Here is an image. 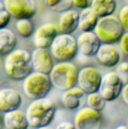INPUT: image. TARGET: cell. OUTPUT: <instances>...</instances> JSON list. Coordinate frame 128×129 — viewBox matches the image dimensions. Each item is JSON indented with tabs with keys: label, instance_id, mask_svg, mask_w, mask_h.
Returning <instances> with one entry per match:
<instances>
[{
	"label": "cell",
	"instance_id": "cell-22",
	"mask_svg": "<svg viewBox=\"0 0 128 129\" xmlns=\"http://www.w3.org/2000/svg\"><path fill=\"white\" fill-rule=\"evenodd\" d=\"M16 27L18 34L24 38L31 37L35 31L34 23L29 19L17 20Z\"/></svg>",
	"mask_w": 128,
	"mask_h": 129
},
{
	"label": "cell",
	"instance_id": "cell-29",
	"mask_svg": "<svg viewBox=\"0 0 128 129\" xmlns=\"http://www.w3.org/2000/svg\"><path fill=\"white\" fill-rule=\"evenodd\" d=\"M56 129H76L73 123L69 122H64L59 124Z\"/></svg>",
	"mask_w": 128,
	"mask_h": 129
},
{
	"label": "cell",
	"instance_id": "cell-4",
	"mask_svg": "<svg viewBox=\"0 0 128 129\" xmlns=\"http://www.w3.org/2000/svg\"><path fill=\"white\" fill-rule=\"evenodd\" d=\"M94 31L101 44H113L119 41L124 33L118 18L112 15L99 18Z\"/></svg>",
	"mask_w": 128,
	"mask_h": 129
},
{
	"label": "cell",
	"instance_id": "cell-11",
	"mask_svg": "<svg viewBox=\"0 0 128 129\" xmlns=\"http://www.w3.org/2000/svg\"><path fill=\"white\" fill-rule=\"evenodd\" d=\"M59 29L53 23H45L35 30L33 35V43L36 48H50L54 40L58 35Z\"/></svg>",
	"mask_w": 128,
	"mask_h": 129
},
{
	"label": "cell",
	"instance_id": "cell-20",
	"mask_svg": "<svg viewBox=\"0 0 128 129\" xmlns=\"http://www.w3.org/2000/svg\"><path fill=\"white\" fill-rule=\"evenodd\" d=\"M98 19L91 8L82 9L79 14L78 28L82 32L92 31Z\"/></svg>",
	"mask_w": 128,
	"mask_h": 129
},
{
	"label": "cell",
	"instance_id": "cell-28",
	"mask_svg": "<svg viewBox=\"0 0 128 129\" xmlns=\"http://www.w3.org/2000/svg\"><path fill=\"white\" fill-rule=\"evenodd\" d=\"M92 0H72L73 3L76 7L81 9L90 7Z\"/></svg>",
	"mask_w": 128,
	"mask_h": 129
},
{
	"label": "cell",
	"instance_id": "cell-12",
	"mask_svg": "<svg viewBox=\"0 0 128 129\" xmlns=\"http://www.w3.org/2000/svg\"><path fill=\"white\" fill-rule=\"evenodd\" d=\"M76 42L78 52L88 57L95 56L101 44L93 31L83 32L77 38Z\"/></svg>",
	"mask_w": 128,
	"mask_h": 129
},
{
	"label": "cell",
	"instance_id": "cell-21",
	"mask_svg": "<svg viewBox=\"0 0 128 129\" xmlns=\"http://www.w3.org/2000/svg\"><path fill=\"white\" fill-rule=\"evenodd\" d=\"M116 7L115 0H92L90 8L99 18L112 15Z\"/></svg>",
	"mask_w": 128,
	"mask_h": 129
},
{
	"label": "cell",
	"instance_id": "cell-7",
	"mask_svg": "<svg viewBox=\"0 0 128 129\" xmlns=\"http://www.w3.org/2000/svg\"><path fill=\"white\" fill-rule=\"evenodd\" d=\"M123 81L117 72H108L102 77L98 92L106 102H112L120 95Z\"/></svg>",
	"mask_w": 128,
	"mask_h": 129
},
{
	"label": "cell",
	"instance_id": "cell-8",
	"mask_svg": "<svg viewBox=\"0 0 128 129\" xmlns=\"http://www.w3.org/2000/svg\"><path fill=\"white\" fill-rule=\"evenodd\" d=\"M3 3L11 16L17 20L31 19L36 13L34 0H4Z\"/></svg>",
	"mask_w": 128,
	"mask_h": 129
},
{
	"label": "cell",
	"instance_id": "cell-3",
	"mask_svg": "<svg viewBox=\"0 0 128 129\" xmlns=\"http://www.w3.org/2000/svg\"><path fill=\"white\" fill-rule=\"evenodd\" d=\"M78 71L70 62H59L54 65L49 76L52 86L65 91L77 84Z\"/></svg>",
	"mask_w": 128,
	"mask_h": 129
},
{
	"label": "cell",
	"instance_id": "cell-34",
	"mask_svg": "<svg viewBox=\"0 0 128 129\" xmlns=\"http://www.w3.org/2000/svg\"><path fill=\"white\" fill-rule=\"evenodd\" d=\"M37 129H53L49 127V126H45V127H41Z\"/></svg>",
	"mask_w": 128,
	"mask_h": 129
},
{
	"label": "cell",
	"instance_id": "cell-14",
	"mask_svg": "<svg viewBox=\"0 0 128 129\" xmlns=\"http://www.w3.org/2000/svg\"><path fill=\"white\" fill-rule=\"evenodd\" d=\"M33 71L49 75L54 63L53 57L47 49L36 48L31 54Z\"/></svg>",
	"mask_w": 128,
	"mask_h": 129
},
{
	"label": "cell",
	"instance_id": "cell-15",
	"mask_svg": "<svg viewBox=\"0 0 128 129\" xmlns=\"http://www.w3.org/2000/svg\"><path fill=\"white\" fill-rule=\"evenodd\" d=\"M64 92L62 101L66 108L77 111L84 107L87 94L79 87L74 86Z\"/></svg>",
	"mask_w": 128,
	"mask_h": 129
},
{
	"label": "cell",
	"instance_id": "cell-16",
	"mask_svg": "<svg viewBox=\"0 0 128 129\" xmlns=\"http://www.w3.org/2000/svg\"><path fill=\"white\" fill-rule=\"evenodd\" d=\"M95 56L101 64L107 67L116 66L121 59L120 52L113 44H101Z\"/></svg>",
	"mask_w": 128,
	"mask_h": 129
},
{
	"label": "cell",
	"instance_id": "cell-18",
	"mask_svg": "<svg viewBox=\"0 0 128 129\" xmlns=\"http://www.w3.org/2000/svg\"><path fill=\"white\" fill-rule=\"evenodd\" d=\"M79 14L75 10L63 12L59 21V30L62 34H70L78 28Z\"/></svg>",
	"mask_w": 128,
	"mask_h": 129
},
{
	"label": "cell",
	"instance_id": "cell-19",
	"mask_svg": "<svg viewBox=\"0 0 128 129\" xmlns=\"http://www.w3.org/2000/svg\"><path fill=\"white\" fill-rule=\"evenodd\" d=\"M17 40L15 34L7 28L0 29V56H7L14 50Z\"/></svg>",
	"mask_w": 128,
	"mask_h": 129
},
{
	"label": "cell",
	"instance_id": "cell-24",
	"mask_svg": "<svg viewBox=\"0 0 128 129\" xmlns=\"http://www.w3.org/2000/svg\"><path fill=\"white\" fill-rule=\"evenodd\" d=\"M47 5L54 11L64 12L72 6V0H45Z\"/></svg>",
	"mask_w": 128,
	"mask_h": 129
},
{
	"label": "cell",
	"instance_id": "cell-26",
	"mask_svg": "<svg viewBox=\"0 0 128 129\" xmlns=\"http://www.w3.org/2000/svg\"><path fill=\"white\" fill-rule=\"evenodd\" d=\"M119 19L124 30L128 31V6L125 5L121 9L119 14Z\"/></svg>",
	"mask_w": 128,
	"mask_h": 129
},
{
	"label": "cell",
	"instance_id": "cell-33",
	"mask_svg": "<svg viewBox=\"0 0 128 129\" xmlns=\"http://www.w3.org/2000/svg\"><path fill=\"white\" fill-rule=\"evenodd\" d=\"M115 129H128V127L127 126L125 125H121L119 126Z\"/></svg>",
	"mask_w": 128,
	"mask_h": 129
},
{
	"label": "cell",
	"instance_id": "cell-27",
	"mask_svg": "<svg viewBox=\"0 0 128 129\" xmlns=\"http://www.w3.org/2000/svg\"><path fill=\"white\" fill-rule=\"evenodd\" d=\"M119 45L121 50L125 55L128 54V33L127 32L124 33L120 38Z\"/></svg>",
	"mask_w": 128,
	"mask_h": 129
},
{
	"label": "cell",
	"instance_id": "cell-25",
	"mask_svg": "<svg viewBox=\"0 0 128 129\" xmlns=\"http://www.w3.org/2000/svg\"><path fill=\"white\" fill-rule=\"evenodd\" d=\"M11 17L3 3L0 2V29L6 28L10 22Z\"/></svg>",
	"mask_w": 128,
	"mask_h": 129
},
{
	"label": "cell",
	"instance_id": "cell-2",
	"mask_svg": "<svg viewBox=\"0 0 128 129\" xmlns=\"http://www.w3.org/2000/svg\"><path fill=\"white\" fill-rule=\"evenodd\" d=\"M4 68L10 79L23 81L33 71L31 54L24 49L14 50L6 56Z\"/></svg>",
	"mask_w": 128,
	"mask_h": 129
},
{
	"label": "cell",
	"instance_id": "cell-17",
	"mask_svg": "<svg viewBox=\"0 0 128 129\" xmlns=\"http://www.w3.org/2000/svg\"><path fill=\"white\" fill-rule=\"evenodd\" d=\"M3 123L7 129H28L29 126L25 114L19 109L5 113Z\"/></svg>",
	"mask_w": 128,
	"mask_h": 129
},
{
	"label": "cell",
	"instance_id": "cell-13",
	"mask_svg": "<svg viewBox=\"0 0 128 129\" xmlns=\"http://www.w3.org/2000/svg\"><path fill=\"white\" fill-rule=\"evenodd\" d=\"M23 99L17 90L10 88L0 89V112L6 113L19 110L22 104Z\"/></svg>",
	"mask_w": 128,
	"mask_h": 129
},
{
	"label": "cell",
	"instance_id": "cell-6",
	"mask_svg": "<svg viewBox=\"0 0 128 129\" xmlns=\"http://www.w3.org/2000/svg\"><path fill=\"white\" fill-rule=\"evenodd\" d=\"M50 48L52 56L59 62H69L78 52L76 39L70 34L57 35Z\"/></svg>",
	"mask_w": 128,
	"mask_h": 129
},
{
	"label": "cell",
	"instance_id": "cell-1",
	"mask_svg": "<svg viewBox=\"0 0 128 129\" xmlns=\"http://www.w3.org/2000/svg\"><path fill=\"white\" fill-rule=\"evenodd\" d=\"M56 112L54 102L48 98L33 100L26 108L25 115L29 126L35 129L49 126Z\"/></svg>",
	"mask_w": 128,
	"mask_h": 129
},
{
	"label": "cell",
	"instance_id": "cell-10",
	"mask_svg": "<svg viewBox=\"0 0 128 129\" xmlns=\"http://www.w3.org/2000/svg\"><path fill=\"white\" fill-rule=\"evenodd\" d=\"M101 122L99 112L84 107L76 111L73 124L76 129H100Z\"/></svg>",
	"mask_w": 128,
	"mask_h": 129
},
{
	"label": "cell",
	"instance_id": "cell-9",
	"mask_svg": "<svg viewBox=\"0 0 128 129\" xmlns=\"http://www.w3.org/2000/svg\"><path fill=\"white\" fill-rule=\"evenodd\" d=\"M102 77L95 68L84 67L78 71L77 84L86 94L96 92L98 91Z\"/></svg>",
	"mask_w": 128,
	"mask_h": 129
},
{
	"label": "cell",
	"instance_id": "cell-23",
	"mask_svg": "<svg viewBox=\"0 0 128 129\" xmlns=\"http://www.w3.org/2000/svg\"><path fill=\"white\" fill-rule=\"evenodd\" d=\"M106 102L98 92L87 94L86 103L88 107L98 112L104 109Z\"/></svg>",
	"mask_w": 128,
	"mask_h": 129
},
{
	"label": "cell",
	"instance_id": "cell-5",
	"mask_svg": "<svg viewBox=\"0 0 128 129\" xmlns=\"http://www.w3.org/2000/svg\"><path fill=\"white\" fill-rule=\"evenodd\" d=\"M22 86L26 96L33 101L46 97L52 85L48 75L33 71L24 79Z\"/></svg>",
	"mask_w": 128,
	"mask_h": 129
},
{
	"label": "cell",
	"instance_id": "cell-31",
	"mask_svg": "<svg viewBox=\"0 0 128 129\" xmlns=\"http://www.w3.org/2000/svg\"><path fill=\"white\" fill-rule=\"evenodd\" d=\"M128 63L124 62L119 64L118 68V70L119 73H126L128 72Z\"/></svg>",
	"mask_w": 128,
	"mask_h": 129
},
{
	"label": "cell",
	"instance_id": "cell-30",
	"mask_svg": "<svg viewBox=\"0 0 128 129\" xmlns=\"http://www.w3.org/2000/svg\"><path fill=\"white\" fill-rule=\"evenodd\" d=\"M120 95H121L123 101L127 105H128V84L126 83L123 86L121 91Z\"/></svg>",
	"mask_w": 128,
	"mask_h": 129
},
{
	"label": "cell",
	"instance_id": "cell-32",
	"mask_svg": "<svg viewBox=\"0 0 128 129\" xmlns=\"http://www.w3.org/2000/svg\"><path fill=\"white\" fill-rule=\"evenodd\" d=\"M3 123V116L2 114V113L0 112V129H3L4 127Z\"/></svg>",
	"mask_w": 128,
	"mask_h": 129
}]
</instances>
